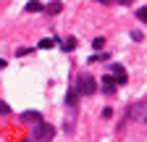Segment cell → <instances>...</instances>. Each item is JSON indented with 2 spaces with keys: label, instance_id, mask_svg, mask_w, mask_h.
Segmentation results:
<instances>
[{
  "label": "cell",
  "instance_id": "cell-1",
  "mask_svg": "<svg viewBox=\"0 0 147 142\" xmlns=\"http://www.w3.org/2000/svg\"><path fill=\"white\" fill-rule=\"evenodd\" d=\"M74 87H76V92H79V95H95V92H97V79H95V76H89V74H82V76L76 79V84H74Z\"/></svg>",
  "mask_w": 147,
  "mask_h": 142
},
{
  "label": "cell",
  "instance_id": "cell-2",
  "mask_svg": "<svg viewBox=\"0 0 147 142\" xmlns=\"http://www.w3.org/2000/svg\"><path fill=\"white\" fill-rule=\"evenodd\" d=\"M53 134H55V129L50 126V124H45V121H37V124H34V139H37V142L50 139Z\"/></svg>",
  "mask_w": 147,
  "mask_h": 142
},
{
  "label": "cell",
  "instance_id": "cell-3",
  "mask_svg": "<svg viewBox=\"0 0 147 142\" xmlns=\"http://www.w3.org/2000/svg\"><path fill=\"white\" fill-rule=\"evenodd\" d=\"M110 76H113L116 84H126V68L118 66V63H113V66H110Z\"/></svg>",
  "mask_w": 147,
  "mask_h": 142
},
{
  "label": "cell",
  "instance_id": "cell-4",
  "mask_svg": "<svg viewBox=\"0 0 147 142\" xmlns=\"http://www.w3.org/2000/svg\"><path fill=\"white\" fill-rule=\"evenodd\" d=\"M129 118H131V121H144V100H139V103H134V105H131V111H129Z\"/></svg>",
  "mask_w": 147,
  "mask_h": 142
},
{
  "label": "cell",
  "instance_id": "cell-5",
  "mask_svg": "<svg viewBox=\"0 0 147 142\" xmlns=\"http://www.w3.org/2000/svg\"><path fill=\"white\" fill-rule=\"evenodd\" d=\"M102 90H105L108 95H113V92H116V82H113V76H110V74L102 76Z\"/></svg>",
  "mask_w": 147,
  "mask_h": 142
},
{
  "label": "cell",
  "instance_id": "cell-6",
  "mask_svg": "<svg viewBox=\"0 0 147 142\" xmlns=\"http://www.w3.org/2000/svg\"><path fill=\"white\" fill-rule=\"evenodd\" d=\"M24 11H26V13H40V11H45V5L40 3V0H29Z\"/></svg>",
  "mask_w": 147,
  "mask_h": 142
},
{
  "label": "cell",
  "instance_id": "cell-7",
  "mask_svg": "<svg viewBox=\"0 0 147 142\" xmlns=\"http://www.w3.org/2000/svg\"><path fill=\"white\" fill-rule=\"evenodd\" d=\"M21 118H24V121H29V124H37V121H42V116L37 113V111H24V113H21Z\"/></svg>",
  "mask_w": 147,
  "mask_h": 142
},
{
  "label": "cell",
  "instance_id": "cell-8",
  "mask_svg": "<svg viewBox=\"0 0 147 142\" xmlns=\"http://www.w3.org/2000/svg\"><path fill=\"white\" fill-rule=\"evenodd\" d=\"M61 47H63V50H66V53H71V50H74V47H76V37H66V40H63V42H61Z\"/></svg>",
  "mask_w": 147,
  "mask_h": 142
},
{
  "label": "cell",
  "instance_id": "cell-9",
  "mask_svg": "<svg viewBox=\"0 0 147 142\" xmlns=\"http://www.w3.org/2000/svg\"><path fill=\"white\" fill-rule=\"evenodd\" d=\"M45 11H47V13H61V11H63V3H61V0H53Z\"/></svg>",
  "mask_w": 147,
  "mask_h": 142
},
{
  "label": "cell",
  "instance_id": "cell-10",
  "mask_svg": "<svg viewBox=\"0 0 147 142\" xmlns=\"http://www.w3.org/2000/svg\"><path fill=\"white\" fill-rule=\"evenodd\" d=\"M76 95H79V92H76V87H71L68 95H66V103H68V105H76Z\"/></svg>",
  "mask_w": 147,
  "mask_h": 142
},
{
  "label": "cell",
  "instance_id": "cell-11",
  "mask_svg": "<svg viewBox=\"0 0 147 142\" xmlns=\"http://www.w3.org/2000/svg\"><path fill=\"white\" fill-rule=\"evenodd\" d=\"M53 45H58V40H42V42L37 45V47H40V50H50Z\"/></svg>",
  "mask_w": 147,
  "mask_h": 142
},
{
  "label": "cell",
  "instance_id": "cell-12",
  "mask_svg": "<svg viewBox=\"0 0 147 142\" xmlns=\"http://www.w3.org/2000/svg\"><path fill=\"white\" fill-rule=\"evenodd\" d=\"M137 19H139V21H142V24H144V21H147V8H144V5H142V8H139V11H137Z\"/></svg>",
  "mask_w": 147,
  "mask_h": 142
},
{
  "label": "cell",
  "instance_id": "cell-13",
  "mask_svg": "<svg viewBox=\"0 0 147 142\" xmlns=\"http://www.w3.org/2000/svg\"><path fill=\"white\" fill-rule=\"evenodd\" d=\"M8 113H11V105L0 100V116H8Z\"/></svg>",
  "mask_w": 147,
  "mask_h": 142
},
{
  "label": "cell",
  "instance_id": "cell-14",
  "mask_svg": "<svg viewBox=\"0 0 147 142\" xmlns=\"http://www.w3.org/2000/svg\"><path fill=\"white\" fill-rule=\"evenodd\" d=\"M116 3H121V5H131L134 0H116Z\"/></svg>",
  "mask_w": 147,
  "mask_h": 142
},
{
  "label": "cell",
  "instance_id": "cell-15",
  "mask_svg": "<svg viewBox=\"0 0 147 142\" xmlns=\"http://www.w3.org/2000/svg\"><path fill=\"white\" fill-rule=\"evenodd\" d=\"M97 3H102V5H108V3H113V0H97Z\"/></svg>",
  "mask_w": 147,
  "mask_h": 142
},
{
  "label": "cell",
  "instance_id": "cell-16",
  "mask_svg": "<svg viewBox=\"0 0 147 142\" xmlns=\"http://www.w3.org/2000/svg\"><path fill=\"white\" fill-rule=\"evenodd\" d=\"M0 68H5V61H0Z\"/></svg>",
  "mask_w": 147,
  "mask_h": 142
},
{
  "label": "cell",
  "instance_id": "cell-17",
  "mask_svg": "<svg viewBox=\"0 0 147 142\" xmlns=\"http://www.w3.org/2000/svg\"><path fill=\"white\" fill-rule=\"evenodd\" d=\"M24 142H32V139H24Z\"/></svg>",
  "mask_w": 147,
  "mask_h": 142
}]
</instances>
